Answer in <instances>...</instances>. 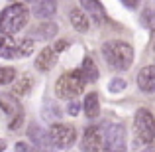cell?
I'll return each mask as SVG.
<instances>
[{
	"mask_svg": "<svg viewBox=\"0 0 155 152\" xmlns=\"http://www.w3.org/2000/svg\"><path fill=\"white\" fill-rule=\"evenodd\" d=\"M102 55L106 59V63L116 71H126L132 67L134 63V50L130 44L120 42V40H112L106 42L102 46Z\"/></svg>",
	"mask_w": 155,
	"mask_h": 152,
	"instance_id": "obj_1",
	"label": "cell"
},
{
	"mask_svg": "<svg viewBox=\"0 0 155 152\" xmlns=\"http://www.w3.org/2000/svg\"><path fill=\"white\" fill-rule=\"evenodd\" d=\"M28 20H30V12L24 4H10L0 12V34L14 36L26 26Z\"/></svg>",
	"mask_w": 155,
	"mask_h": 152,
	"instance_id": "obj_2",
	"label": "cell"
},
{
	"mask_svg": "<svg viewBox=\"0 0 155 152\" xmlns=\"http://www.w3.org/2000/svg\"><path fill=\"white\" fill-rule=\"evenodd\" d=\"M84 83H87V79L83 77L81 69L79 71H67L57 79L55 95L61 97V99H73V97H77V95L83 93Z\"/></svg>",
	"mask_w": 155,
	"mask_h": 152,
	"instance_id": "obj_3",
	"label": "cell"
},
{
	"mask_svg": "<svg viewBox=\"0 0 155 152\" xmlns=\"http://www.w3.org/2000/svg\"><path fill=\"white\" fill-rule=\"evenodd\" d=\"M134 126H136V134L143 144L153 146L155 144V118L147 109H140L134 118Z\"/></svg>",
	"mask_w": 155,
	"mask_h": 152,
	"instance_id": "obj_4",
	"label": "cell"
},
{
	"mask_svg": "<svg viewBox=\"0 0 155 152\" xmlns=\"http://www.w3.org/2000/svg\"><path fill=\"white\" fill-rule=\"evenodd\" d=\"M34 50V42L31 40H12L10 36H0V57L6 59H14V57H24L30 55Z\"/></svg>",
	"mask_w": 155,
	"mask_h": 152,
	"instance_id": "obj_5",
	"label": "cell"
},
{
	"mask_svg": "<svg viewBox=\"0 0 155 152\" xmlns=\"http://www.w3.org/2000/svg\"><path fill=\"white\" fill-rule=\"evenodd\" d=\"M49 136H51V142L55 148H69L73 146V142L77 140V130L73 125H53L49 129Z\"/></svg>",
	"mask_w": 155,
	"mask_h": 152,
	"instance_id": "obj_6",
	"label": "cell"
},
{
	"mask_svg": "<svg viewBox=\"0 0 155 152\" xmlns=\"http://www.w3.org/2000/svg\"><path fill=\"white\" fill-rule=\"evenodd\" d=\"M102 134L108 150H126V129L122 125H104Z\"/></svg>",
	"mask_w": 155,
	"mask_h": 152,
	"instance_id": "obj_7",
	"label": "cell"
},
{
	"mask_svg": "<svg viewBox=\"0 0 155 152\" xmlns=\"http://www.w3.org/2000/svg\"><path fill=\"white\" fill-rule=\"evenodd\" d=\"M104 134H102V129L98 126H88L83 134V150L87 152H94V150H102L104 148Z\"/></svg>",
	"mask_w": 155,
	"mask_h": 152,
	"instance_id": "obj_8",
	"label": "cell"
},
{
	"mask_svg": "<svg viewBox=\"0 0 155 152\" xmlns=\"http://www.w3.org/2000/svg\"><path fill=\"white\" fill-rule=\"evenodd\" d=\"M0 109L12 118L24 115L22 113V105H20V101L14 97V93H0Z\"/></svg>",
	"mask_w": 155,
	"mask_h": 152,
	"instance_id": "obj_9",
	"label": "cell"
},
{
	"mask_svg": "<svg viewBox=\"0 0 155 152\" xmlns=\"http://www.w3.org/2000/svg\"><path fill=\"white\" fill-rule=\"evenodd\" d=\"M137 87L145 93L155 91V65H147L137 73Z\"/></svg>",
	"mask_w": 155,
	"mask_h": 152,
	"instance_id": "obj_10",
	"label": "cell"
},
{
	"mask_svg": "<svg viewBox=\"0 0 155 152\" xmlns=\"http://www.w3.org/2000/svg\"><path fill=\"white\" fill-rule=\"evenodd\" d=\"M28 136H30L31 144H34L35 148H47L49 142H51V136L39 125H31L30 129H28Z\"/></svg>",
	"mask_w": 155,
	"mask_h": 152,
	"instance_id": "obj_11",
	"label": "cell"
},
{
	"mask_svg": "<svg viewBox=\"0 0 155 152\" xmlns=\"http://www.w3.org/2000/svg\"><path fill=\"white\" fill-rule=\"evenodd\" d=\"M55 61H57L55 48H43V50L39 51V55L35 57V67H38L39 71H49L53 65H55Z\"/></svg>",
	"mask_w": 155,
	"mask_h": 152,
	"instance_id": "obj_12",
	"label": "cell"
},
{
	"mask_svg": "<svg viewBox=\"0 0 155 152\" xmlns=\"http://www.w3.org/2000/svg\"><path fill=\"white\" fill-rule=\"evenodd\" d=\"M81 6H83L96 22H106V10L98 0H81Z\"/></svg>",
	"mask_w": 155,
	"mask_h": 152,
	"instance_id": "obj_13",
	"label": "cell"
},
{
	"mask_svg": "<svg viewBox=\"0 0 155 152\" xmlns=\"http://www.w3.org/2000/svg\"><path fill=\"white\" fill-rule=\"evenodd\" d=\"M57 10V2L55 0H35L34 6V14L38 18H51Z\"/></svg>",
	"mask_w": 155,
	"mask_h": 152,
	"instance_id": "obj_14",
	"label": "cell"
},
{
	"mask_svg": "<svg viewBox=\"0 0 155 152\" xmlns=\"http://www.w3.org/2000/svg\"><path fill=\"white\" fill-rule=\"evenodd\" d=\"M98 113H100L98 95H96V93H88V95L84 97V115H87L88 118H94V117H98Z\"/></svg>",
	"mask_w": 155,
	"mask_h": 152,
	"instance_id": "obj_15",
	"label": "cell"
},
{
	"mask_svg": "<svg viewBox=\"0 0 155 152\" xmlns=\"http://www.w3.org/2000/svg\"><path fill=\"white\" fill-rule=\"evenodd\" d=\"M57 24H53V22H43L41 26H38L35 28V38L38 40H51V38H55V34H57Z\"/></svg>",
	"mask_w": 155,
	"mask_h": 152,
	"instance_id": "obj_16",
	"label": "cell"
},
{
	"mask_svg": "<svg viewBox=\"0 0 155 152\" xmlns=\"http://www.w3.org/2000/svg\"><path fill=\"white\" fill-rule=\"evenodd\" d=\"M81 73H83V77L87 81H96L98 79V67L94 65V61H92V57H84L83 59V67H81Z\"/></svg>",
	"mask_w": 155,
	"mask_h": 152,
	"instance_id": "obj_17",
	"label": "cell"
},
{
	"mask_svg": "<svg viewBox=\"0 0 155 152\" xmlns=\"http://www.w3.org/2000/svg\"><path fill=\"white\" fill-rule=\"evenodd\" d=\"M71 24L75 30L79 32H87L88 30V18L87 14H84L83 10H79V8H75V10L71 12Z\"/></svg>",
	"mask_w": 155,
	"mask_h": 152,
	"instance_id": "obj_18",
	"label": "cell"
},
{
	"mask_svg": "<svg viewBox=\"0 0 155 152\" xmlns=\"http://www.w3.org/2000/svg\"><path fill=\"white\" fill-rule=\"evenodd\" d=\"M31 87H34V79H31L30 75H24L22 79L16 81V85H14V95H26Z\"/></svg>",
	"mask_w": 155,
	"mask_h": 152,
	"instance_id": "obj_19",
	"label": "cell"
},
{
	"mask_svg": "<svg viewBox=\"0 0 155 152\" xmlns=\"http://www.w3.org/2000/svg\"><path fill=\"white\" fill-rule=\"evenodd\" d=\"M16 79V69L14 67H0V85H8Z\"/></svg>",
	"mask_w": 155,
	"mask_h": 152,
	"instance_id": "obj_20",
	"label": "cell"
},
{
	"mask_svg": "<svg viewBox=\"0 0 155 152\" xmlns=\"http://www.w3.org/2000/svg\"><path fill=\"white\" fill-rule=\"evenodd\" d=\"M126 89V79H122V77H114V79H110L108 83V91L110 93H120Z\"/></svg>",
	"mask_w": 155,
	"mask_h": 152,
	"instance_id": "obj_21",
	"label": "cell"
},
{
	"mask_svg": "<svg viewBox=\"0 0 155 152\" xmlns=\"http://www.w3.org/2000/svg\"><path fill=\"white\" fill-rule=\"evenodd\" d=\"M141 22H143V26H147V28H155V8L153 10H145L143 12Z\"/></svg>",
	"mask_w": 155,
	"mask_h": 152,
	"instance_id": "obj_22",
	"label": "cell"
},
{
	"mask_svg": "<svg viewBox=\"0 0 155 152\" xmlns=\"http://www.w3.org/2000/svg\"><path fill=\"white\" fill-rule=\"evenodd\" d=\"M79 111H81V107H79V103H71V105L67 107V113L71 115V117H77L79 115Z\"/></svg>",
	"mask_w": 155,
	"mask_h": 152,
	"instance_id": "obj_23",
	"label": "cell"
},
{
	"mask_svg": "<svg viewBox=\"0 0 155 152\" xmlns=\"http://www.w3.org/2000/svg\"><path fill=\"white\" fill-rule=\"evenodd\" d=\"M67 48H69V42H65V40H61V42H57V44H55V51H57V53L65 51Z\"/></svg>",
	"mask_w": 155,
	"mask_h": 152,
	"instance_id": "obj_24",
	"label": "cell"
},
{
	"mask_svg": "<svg viewBox=\"0 0 155 152\" xmlns=\"http://www.w3.org/2000/svg\"><path fill=\"white\" fill-rule=\"evenodd\" d=\"M122 4H124L126 8H136L137 6V0H122Z\"/></svg>",
	"mask_w": 155,
	"mask_h": 152,
	"instance_id": "obj_25",
	"label": "cell"
},
{
	"mask_svg": "<svg viewBox=\"0 0 155 152\" xmlns=\"http://www.w3.org/2000/svg\"><path fill=\"white\" fill-rule=\"evenodd\" d=\"M16 150L26 152V150H30V146H28V144H24V142H18V144H16Z\"/></svg>",
	"mask_w": 155,
	"mask_h": 152,
	"instance_id": "obj_26",
	"label": "cell"
},
{
	"mask_svg": "<svg viewBox=\"0 0 155 152\" xmlns=\"http://www.w3.org/2000/svg\"><path fill=\"white\" fill-rule=\"evenodd\" d=\"M4 148H6V142H4V140H0V150H4Z\"/></svg>",
	"mask_w": 155,
	"mask_h": 152,
	"instance_id": "obj_27",
	"label": "cell"
},
{
	"mask_svg": "<svg viewBox=\"0 0 155 152\" xmlns=\"http://www.w3.org/2000/svg\"><path fill=\"white\" fill-rule=\"evenodd\" d=\"M28 2H34V0H28Z\"/></svg>",
	"mask_w": 155,
	"mask_h": 152,
	"instance_id": "obj_28",
	"label": "cell"
}]
</instances>
